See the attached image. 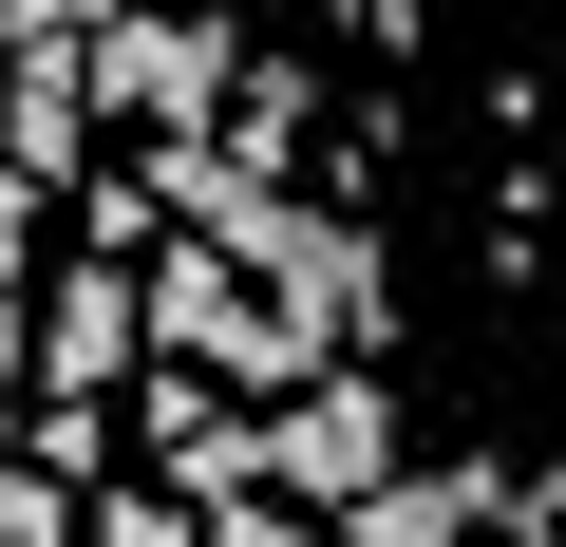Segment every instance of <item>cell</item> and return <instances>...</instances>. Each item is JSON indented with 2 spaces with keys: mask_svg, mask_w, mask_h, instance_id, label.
Listing matches in <instances>:
<instances>
[{
  "mask_svg": "<svg viewBox=\"0 0 566 547\" xmlns=\"http://www.w3.org/2000/svg\"><path fill=\"white\" fill-rule=\"evenodd\" d=\"M95 547H189V528H170V491H114V509H95Z\"/></svg>",
  "mask_w": 566,
  "mask_h": 547,
  "instance_id": "1",
  "label": "cell"
}]
</instances>
